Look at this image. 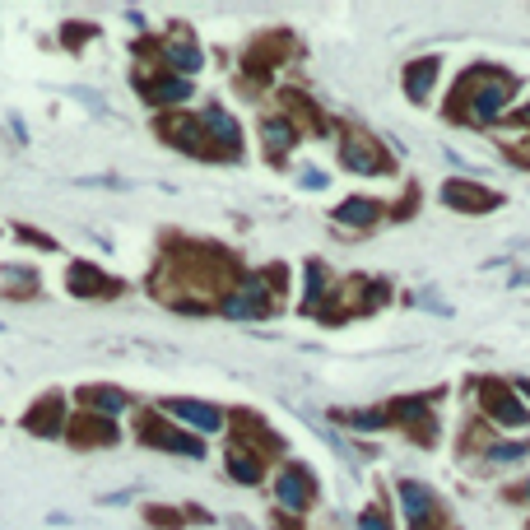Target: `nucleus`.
Wrapping results in <instances>:
<instances>
[{"label":"nucleus","instance_id":"6ab92c4d","mask_svg":"<svg viewBox=\"0 0 530 530\" xmlns=\"http://www.w3.org/2000/svg\"><path fill=\"white\" fill-rule=\"evenodd\" d=\"M335 219H340V223H358V229H368V223L377 219V201H345L340 210H335Z\"/></svg>","mask_w":530,"mask_h":530},{"label":"nucleus","instance_id":"423d86ee","mask_svg":"<svg viewBox=\"0 0 530 530\" xmlns=\"http://www.w3.org/2000/svg\"><path fill=\"white\" fill-rule=\"evenodd\" d=\"M279 502H284L289 512H307L312 508V474H307L302 465H293V470H284L279 474Z\"/></svg>","mask_w":530,"mask_h":530},{"label":"nucleus","instance_id":"4be33fe9","mask_svg":"<svg viewBox=\"0 0 530 530\" xmlns=\"http://www.w3.org/2000/svg\"><path fill=\"white\" fill-rule=\"evenodd\" d=\"M261 135H265L270 154H279V149H289V145H293V126H289V121H265Z\"/></svg>","mask_w":530,"mask_h":530},{"label":"nucleus","instance_id":"412c9836","mask_svg":"<svg viewBox=\"0 0 530 530\" xmlns=\"http://www.w3.org/2000/svg\"><path fill=\"white\" fill-rule=\"evenodd\" d=\"M89 396V405L94 409H103V414H117V409H126V396L121 391H112V386H94V391H84Z\"/></svg>","mask_w":530,"mask_h":530},{"label":"nucleus","instance_id":"4468645a","mask_svg":"<svg viewBox=\"0 0 530 530\" xmlns=\"http://www.w3.org/2000/svg\"><path fill=\"white\" fill-rule=\"evenodd\" d=\"M391 418H400V424H414L418 437H428V433H433V424H428V400H424V396H414V400H396Z\"/></svg>","mask_w":530,"mask_h":530},{"label":"nucleus","instance_id":"a878e982","mask_svg":"<svg viewBox=\"0 0 530 530\" xmlns=\"http://www.w3.org/2000/svg\"><path fill=\"white\" fill-rule=\"evenodd\" d=\"M349 418H354L358 428H382L386 424V414H349Z\"/></svg>","mask_w":530,"mask_h":530},{"label":"nucleus","instance_id":"f3484780","mask_svg":"<svg viewBox=\"0 0 530 530\" xmlns=\"http://www.w3.org/2000/svg\"><path fill=\"white\" fill-rule=\"evenodd\" d=\"M205 130H214V139H219L223 149H238V121L223 107H210L205 112Z\"/></svg>","mask_w":530,"mask_h":530},{"label":"nucleus","instance_id":"20e7f679","mask_svg":"<svg viewBox=\"0 0 530 530\" xmlns=\"http://www.w3.org/2000/svg\"><path fill=\"white\" fill-rule=\"evenodd\" d=\"M400 502H405V517H409L414 530H433V517H437V498H433V489L405 480V484H400Z\"/></svg>","mask_w":530,"mask_h":530},{"label":"nucleus","instance_id":"6e6552de","mask_svg":"<svg viewBox=\"0 0 530 530\" xmlns=\"http://www.w3.org/2000/svg\"><path fill=\"white\" fill-rule=\"evenodd\" d=\"M23 428L38 433V437H56V433H61V396H47L38 409H28Z\"/></svg>","mask_w":530,"mask_h":530},{"label":"nucleus","instance_id":"b1692460","mask_svg":"<svg viewBox=\"0 0 530 530\" xmlns=\"http://www.w3.org/2000/svg\"><path fill=\"white\" fill-rule=\"evenodd\" d=\"M526 452H530V446H526V442H498V446H493V452H489V461H521Z\"/></svg>","mask_w":530,"mask_h":530},{"label":"nucleus","instance_id":"9d476101","mask_svg":"<svg viewBox=\"0 0 530 530\" xmlns=\"http://www.w3.org/2000/svg\"><path fill=\"white\" fill-rule=\"evenodd\" d=\"M163 135L173 139V145L191 149V154H210V139H201V121H191V117H173L163 126Z\"/></svg>","mask_w":530,"mask_h":530},{"label":"nucleus","instance_id":"a211bd4d","mask_svg":"<svg viewBox=\"0 0 530 530\" xmlns=\"http://www.w3.org/2000/svg\"><path fill=\"white\" fill-rule=\"evenodd\" d=\"M75 442H103V446H112V442H117V428H112L107 418H79V424H75Z\"/></svg>","mask_w":530,"mask_h":530},{"label":"nucleus","instance_id":"f257e3e1","mask_svg":"<svg viewBox=\"0 0 530 530\" xmlns=\"http://www.w3.org/2000/svg\"><path fill=\"white\" fill-rule=\"evenodd\" d=\"M461 98L470 103V117L474 121H493L512 98V75H498V70H470L461 79Z\"/></svg>","mask_w":530,"mask_h":530},{"label":"nucleus","instance_id":"5701e85b","mask_svg":"<svg viewBox=\"0 0 530 530\" xmlns=\"http://www.w3.org/2000/svg\"><path fill=\"white\" fill-rule=\"evenodd\" d=\"M321 293H326V270L312 261V265H307V307H317Z\"/></svg>","mask_w":530,"mask_h":530},{"label":"nucleus","instance_id":"39448f33","mask_svg":"<svg viewBox=\"0 0 530 530\" xmlns=\"http://www.w3.org/2000/svg\"><path fill=\"white\" fill-rule=\"evenodd\" d=\"M442 201L452 205V210L484 214V210L498 205V191H484V186H474V182H446V186H442Z\"/></svg>","mask_w":530,"mask_h":530},{"label":"nucleus","instance_id":"0eeeda50","mask_svg":"<svg viewBox=\"0 0 530 530\" xmlns=\"http://www.w3.org/2000/svg\"><path fill=\"white\" fill-rule=\"evenodd\" d=\"M484 391H489V396H484V405H489V414L498 418V424H512V428H517V424H526V405L512 396L508 386H493V382H489Z\"/></svg>","mask_w":530,"mask_h":530},{"label":"nucleus","instance_id":"f8f14e48","mask_svg":"<svg viewBox=\"0 0 530 530\" xmlns=\"http://www.w3.org/2000/svg\"><path fill=\"white\" fill-rule=\"evenodd\" d=\"M167 66H177L182 75H195L201 70V47H195L186 33H173L167 38Z\"/></svg>","mask_w":530,"mask_h":530},{"label":"nucleus","instance_id":"393cba45","mask_svg":"<svg viewBox=\"0 0 530 530\" xmlns=\"http://www.w3.org/2000/svg\"><path fill=\"white\" fill-rule=\"evenodd\" d=\"M358 530H386V517L382 512H363L358 517Z\"/></svg>","mask_w":530,"mask_h":530},{"label":"nucleus","instance_id":"aec40b11","mask_svg":"<svg viewBox=\"0 0 530 530\" xmlns=\"http://www.w3.org/2000/svg\"><path fill=\"white\" fill-rule=\"evenodd\" d=\"M229 470H233L238 484H256V480H261V461H256V456H242L238 446L229 452Z\"/></svg>","mask_w":530,"mask_h":530},{"label":"nucleus","instance_id":"bb28decb","mask_svg":"<svg viewBox=\"0 0 530 530\" xmlns=\"http://www.w3.org/2000/svg\"><path fill=\"white\" fill-rule=\"evenodd\" d=\"M521 121H530V107H526V112H521Z\"/></svg>","mask_w":530,"mask_h":530},{"label":"nucleus","instance_id":"f03ea898","mask_svg":"<svg viewBox=\"0 0 530 530\" xmlns=\"http://www.w3.org/2000/svg\"><path fill=\"white\" fill-rule=\"evenodd\" d=\"M223 312H229V317H265L270 312V284H265V279L256 274V279H247V284L233 293V298H223Z\"/></svg>","mask_w":530,"mask_h":530},{"label":"nucleus","instance_id":"dca6fc26","mask_svg":"<svg viewBox=\"0 0 530 530\" xmlns=\"http://www.w3.org/2000/svg\"><path fill=\"white\" fill-rule=\"evenodd\" d=\"M145 442H154V446H167V452H182V456H201V442L177 437V433H167V428H158V424H145Z\"/></svg>","mask_w":530,"mask_h":530},{"label":"nucleus","instance_id":"1a4fd4ad","mask_svg":"<svg viewBox=\"0 0 530 530\" xmlns=\"http://www.w3.org/2000/svg\"><path fill=\"white\" fill-rule=\"evenodd\" d=\"M173 418H186V424H195V428H205V433H214L219 424H223V414L214 409V405H195V400H167L163 405Z\"/></svg>","mask_w":530,"mask_h":530},{"label":"nucleus","instance_id":"ddd939ff","mask_svg":"<svg viewBox=\"0 0 530 530\" xmlns=\"http://www.w3.org/2000/svg\"><path fill=\"white\" fill-rule=\"evenodd\" d=\"M433 79H437V61H414V66L405 70V94H409L414 103H424L428 89H433Z\"/></svg>","mask_w":530,"mask_h":530},{"label":"nucleus","instance_id":"cd10ccee","mask_svg":"<svg viewBox=\"0 0 530 530\" xmlns=\"http://www.w3.org/2000/svg\"><path fill=\"white\" fill-rule=\"evenodd\" d=\"M521 391H526V396H530V382H521Z\"/></svg>","mask_w":530,"mask_h":530},{"label":"nucleus","instance_id":"2eb2a0df","mask_svg":"<svg viewBox=\"0 0 530 530\" xmlns=\"http://www.w3.org/2000/svg\"><path fill=\"white\" fill-rule=\"evenodd\" d=\"M139 89H145L154 103H182V98H191L186 79H139Z\"/></svg>","mask_w":530,"mask_h":530},{"label":"nucleus","instance_id":"7ed1b4c3","mask_svg":"<svg viewBox=\"0 0 530 530\" xmlns=\"http://www.w3.org/2000/svg\"><path fill=\"white\" fill-rule=\"evenodd\" d=\"M340 158H345V167H354V173H368V177L386 173V154L373 145V135H349Z\"/></svg>","mask_w":530,"mask_h":530},{"label":"nucleus","instance_id":"9b49d317","mask_svg":"<svg viewBox=\"0 0 530 530\" xmlns=\"http://www.w3.org/2000/svg\"><path fill=\"white\" fill-rule=\"evenodd\" d=\"M70 289L75 293H84V298H89V293H117V279H107V274H98L94 265H70Z\"/></svg>","mask_w":530,"mask_h":530}]
</instances>
